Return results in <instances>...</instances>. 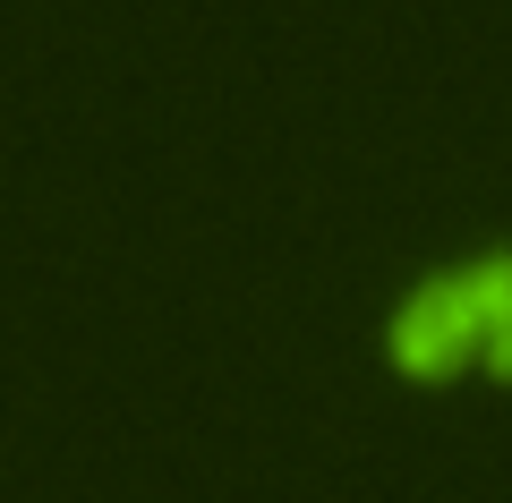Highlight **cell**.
Masks as SVG:
<instances>
[{"instance_id":"6da1fadb","label":"cell","mask_w":512,"mask_h":503,"mask_svg":"<svg viewBox=\"0 0 512 503\" xmlns=\"http://www.w3.org/2000/svg\"><path fill=\"white\" fill-rule=\"evenodd\" d=\"M512 324V239L470 248L461 265L427 273L384 316V367L402 384H453L487 359V342Z\"/></svg>"},{"instance_id":"7a4b0ae2","label":"cell","mask_w":512,"mask_h":503,"mask_svg":"<svg viewBox=\"0 0 512 503\" xmlns=\"http://www.w3.org/2000/svg\"><path fill=\"white\" fill-rule=\"evenodd\" d=\"M478 376H487V384H512V324H504V333L487 342V359H478Z\"/></svg>"}]
</instances>
